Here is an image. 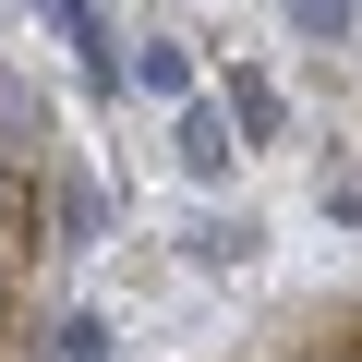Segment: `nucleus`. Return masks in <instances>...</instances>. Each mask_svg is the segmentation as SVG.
Segmentation results:
<instances>
[{
	"mask_svg": "<svg viewBox=\"0 0 362 362\" xmlns=\"http://www.w3.org/2000/svg\"><path fill=\"white\" fill-rule=\"evenodd\" d=\"M169 157H181V181H218V169L242 157L230 109H218V97H181V121H169Z\"/></svg>",
	"mask_w": 362,
	"mask_h": 362,
	"instance_id": "obj_1",
	"label": "nucleus"
},
{
	"mask_svg": "<svg viewBox=\"0 0 362 362\" xmlns=\"http://www.w3.org/2000/svg\"><path fill=\"white\" fill-rule=\"evenodd\" d=\"M218 109H230V133H242V145H278V133H290V109H278V85H266L254 61H230V73H218Z\"/></svg>",
	"mask_w": 362,
	"mask_h": 362,
	"instance_id": "obj_2",
	"label": "nucleus"
},
{
	"mask_svg": "<svg viewBox=\"0 0 362 362\" xmlns=\"http://www.w3.org/2000/svg\"><path fill=\"white\" fill-rule=\"evenodd\" d=\"M254 242H266V230H254V218H230V206L181 230V254H194V266H254Z\"/></svg>",
	"mask_w": 362,
	"mask_h": 362,
	"instance_id": "obj_3",
	"label": "nucleus"
},
{
	"mask_svg": "<svg viewBox=\"0 0 362 362\" xmlns=\"http://www.w3.org/2000/svg\"><path fill=\"white\" fill-rule=\"evenodd\" d=\"M133 85L181 109V97H194V49H181V37H145V49H133Z\"/></svg>",
	"mask_w": 362,
	"mask_h": 362,
	"instance_id": "obj_4",
	"label": "nucleus"
},
{
	"mask_svg": "<svg viewBox=\"0 0 362 362\" xmlns=\"http://www.w3.org/2000/svg\"><path fill=\"white\" fill-rule=\"evenodd\" d=\"M37 121H49V109H37V85H25V73H0V157H25V145H37Z\"/></svg>",
	"mask_w": 362,
	"mask_h": 362,
	"instance_id": "obj_5",
	"label": "nucleus"
},
{
	"mask_svg": "<svg viewBox=\"0 0 362 362\" xmlns=\"http://www.w3.org/2000/svg\"><path fill=\"white\" fill-rule=\"evenodd\" d=\"M278 13H290V37H314V49L350 37V0H278Z\"/></svg>",
	"mask_w": 362,
	"mask_h": 362,
	"instance_id": "obj_6",
	"label": "nucleus"
},
{
	"mask_svg": "<svg viewBox=\"0 0 362 362\" xmlns=\"http://www.w3.org/2000/svg\"><path fill=\"white\" fill-rule=\"evenodd\" d=\"M61 230H73V242L109 230V194H97V181H61Z\"/></svg>",
	"mask_w": 362,
	"mask_h": 362,
	"instance_id": "obj_7",
	"label": "nucleus"
},
{
	"mask_svg": "<svg viewBox=\"0 0 362 362\" xmlns=\"http://www.w3.org/2000/svg\"><path fill=\"white\" fill-rule=\"evenodd\" d=\"M0 230H25V169L0 157Z\"/></svg>",
	"mask_w": 362,
	"mask_h": 362,
	"instance_id": "obj_8",
	"label": "nucleus"
}]
</instances>
